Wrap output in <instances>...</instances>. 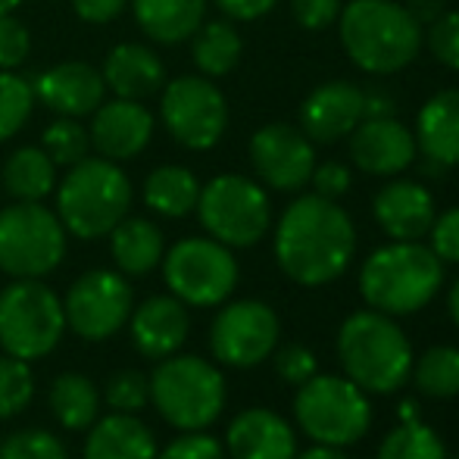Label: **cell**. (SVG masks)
<instances>
[{
    "mask_svg": "<svg viewBox=\"0 0 459 459\" xmlns=\"http://www.w3.org/2000/svg\"><path fill=\"white\" fill-rule=\"evenodd\" d=\"M429 48L441 66L459 73V10L444 13L429 25Z\"/></svg>",
    "mask_w": 459,
    "mask_h": 459,
    "instance_id": "cell-39",
    "label": "cell"
},
{
    "mask_svg": "<svg viewBox=\"0 0 459 459\" xmlns=\"http://www.w3.org/2000/svg\"><path fill=\"white\" fill-rule=\"evenodd\" d=\"M31 85L10 69H0V141L13 138L31 116Z\"/></svg>",
    "mask_w": 459,
    "mask_h": 459,
    "instance_id": "cell-36",
    "label": "cell"
},
{
    "mask_svg": "<svg viewBox=\"0 0 459 459\" xmlns=\"http://www.w3.org/2000/svg\"><path fill=\"white\" fill-rule=\"evenodd\" d=\"M416 387L425 397L450 400L459 394V351L456 347H431L412 366Z\"/></svg>",
    "mask_w": 459,
    "mask_h": 459,
    "instance_id": "cell-32",
    "label": "cell"
},
{
    "mask_svg": "<svg viewBox=\"0 0 459 459\" xmlns=\"http://www.w3.org/2000/svg\"><path fill=\"white\" fill-rule=\"evenodd\" d=\"M31 94L48 109H54V113L69 116V119H82V116L94 113L103 103L107 82L88 63H60L54 69H44L31 82Z\"/></svg>",
    "mask_w": 459,
    "mask_h": 459,
    "instance_id": "cell-19",
    "label": "cell"
},
{
    "mask_svg": "<svg viewBox=\"0 0 459 459\" xmlns=\"http://www.w3.org/2000/svg\"><path fill=\"white\" fill-rule=\"evenodd\" d=\"M66 332L63 300L38 278H16L0 290V344L10 357L41 359Z\"/></svg>",
    "mask_w": 459,
    "mask_h": 459,
    "instance_id": "cell-7",
    "label": "cell"
},
{
    "mask_svg": "<svg viewBox=\"0 0 459 459\" xmlns=\"http://www.w3.org/2000/svg\"><path fill=\"white\" fill-rule=\"evenodd\" d=\"M357 254L353 219L334 200L307 194L281 212L275 229V260L290 281L319 288L344 275Z\"/></svg>",
    "mask_w": 459,
    "mask_h": 459,
    "instance_id": "cell-1",
    "label": "cell"
},
{
    "mask_svg": "<svg viewBox=\"0 0 459 459\" xmlns=\"http://www.w3.org/2000/svg\"><path fill=\"white\" fill-rule=\"evenodd\" d=\"M403 6L419 25H431L435 19H441L447 13V0H406Z\"/></svg>",
    "mask_w": 459,
    "mask_h": 459,
    "instance_id": "cell-48",
    "label": "cell"
},
{
    "mask_svg": "<svg viewBox=\"0 0 459 459\" xmlns=\"http://www.w3.org/2000/svg\"><path fill=\"white\" fill-rule=\"evenodd\" d=\"M157 459H225V450L216 437L200 435V431H187L178 441H172Z\"/></svg>",
    "mask_w": 459,
    "mask_h": 459,
    "instance_id": "cell-43",
    "label": "cell"
},
{
    "mask_svg": "<svg viewBox=\"0 0 459 459\" xmlns=\"http://www.w3.org/2000/svg\"><path fill=\"white\" fill-rule=\"evenodd\" d=\"M187 309L178 297H151L132 313V341L141 357L166 359L187 341Z\"/></svg>",
    "mask_w": 459,
    "mask_h": 459,
    "instance_id": "cell-21",
    "label": "cell"
},
{
    "mask_svg": "<svg viewBox=\"0 0 459 459\" xmlns=\"http://www.w3.org/2000/svg\"><path fill=\"white\" fill-rule=\"evenodd\" d=\"M107 403L116 412H141L151 403V381L134 368H122L107 381Z\"/></svg>",
    "mask_w": 459,
    "mask_h": 459,
    "instance_id": "cell-38",
    "label": "cell"
},
{
    "mask_svg": "<svg viewBox=\"0 0 459 459\" xmlns=\"http://www.w3.org/2000/svg\"><path fill=\"white\" fill-rule=\"evenodd\" d=\"M160 116L172 138L187 151H210L229 128L225 94L204 75H182L163 88Z\"/></svg>",
    "mask_w": 459,
    "mask_h": 459,
    "instance_id": "cell-12",
    "label": "cell"
},
{
    "mask_svg": "<svg viewBox=\"0 0 459 459\" xmlns=\"http://www.w3.org/2000/svg\"><path fill=\"white\" fill-rule=\"evenodd\" d=\"M41 144H44L48 157L54 160L56 166H75L79 160L88 157L91 134H88V128L79 126V119H69V116H63V119L50 122V126L44 128Z\"/></svg>",
    "mask_w": 459,
    "mask_h": 459,
    "instance_id": "cell-35",
    "label": "cell"
},
{
    "mask_svg": "<svg viewBox=\"0 0 459 459\" xmlns=\"http://www.w3.org/2000/svg\"><path fill=\"white\" fill-rule=\"evenodd\" d=\"M163 278L172 297L191 307H216L229 300L238 284V263L231 247L216 238H185L166 254Z\"/></svg>",
    "mask_w": 459,
    "mask_h": 459,
    "instance_id": "cell-11",
    "label": "cell"
},
{
    "mask_svg": "<svg viewBox=\"0 0 459 459\" xmlns=\"http://www.w3.org/2000/svg\"><path fill=\"white\" fill-rule=\"evenodd\" d=\"M31 50V38L19 19H13L10 13L0 16V69H16L29 60Z\"/></svg>",
    "mask_w": 459,
    "mask_h": 459,
    "instance_id": "cell-40",
    "label": "cell"
},
{
    "mask_svg": "<svg viewBox=\"0 0 459 459\" xmlns=\"http://www.w3.org/2000/svg\"><path fill=\"white\" fill-rule=\"evenodd\" d=\"M341 44L357 69L391 75L406 69L422 48V25L394 0H351L341 6Z\"/></svg>",
    "mask_w": 459,
    "mask_h": 459,
    "instance_id": "cell-2",
    "label": "cell"
},
{
    "mask_svg": "<svg viewBox=\"0 0 459 459\" xmlns=\"http://www.w3.org/2000/svg\"><path fill=\"white\" fill-rule=\"evenodd\" d=\"M66 256L60 216L35 200H19L0 212V269L13 278H41Z\"/></svg>",
    "mask_w": 459,
    "mask_h": 459,
    "instance_id": "cell-9",
    "label": "cell"
},
{
    "mask_svg": "<svg viewBox=\"0 0 459 459\" xmlns=\"http://www.w3.org/2000/svg\"><path fill=\"white\" fill-rule=\"evenodd\" d=\"M91 147L103 160H132L151 144L153 138V116L141 100H103L94 109V122L88 128Z\"/></svg>",
    "mask_w": 459,
    "mask_h": 459,
    "instance_id": "cell-17",
    "label": "cell"
},
{
    "mask_svg": "<svg viewBox=\"0 0 459 459\" xmlns=\"http://www.w3.org/2000/svg\"><path fill=\"white\" fill-rule=\"evenodd\" d=\"M132 185L126 172L103 157H85L69 166L66 178L56 187V216L63 229L82 241L103 238L128 216Z\"/></svg>",
    "mask_w": 459,
    "mask_h": 459,
    "instance_id": "cell-5",
    "label": "cell"
},
{
    "mask_svg": "<svg viewBox=\"0 0 459 459\" xmlns=\"http://www.w3.org/2000/svg\"><path fill=\"white\" fill-rule=\"evenodd\" d=\"M141 31L157 44H178L204 25L206 0H132Z\"/></svg>",
    "mask_w": 459,
    "mask_h": 459,
    "instance_id": "cell-26",
    "label": "cell"
},
{
    "mask_svg": "<svg viewBox=\"0 0 459 459\" xmlns=\"http://www.w3.org/2000/svg\"><path fill=\"white\" fill-rule=\"evenodd\" d=\"M128 0H73V10L79 19L91 25H103V22H113L122 10H126Z\"/></svg>",
    "mask_w": 459,
    "mask_h": 459,
    "instance_id": "cell-46",
    "label": "cell"
},
{
    "mask_svg": "<svg viewBox=\"0 0 459 459\" xmlns=\"http://www.w3.org/2000/svg\"><path fill=\"white\" fill-rule=\"evenodd\" d=\"M216 4L229 19H238V22H254V19L273 13L278 0H216Z\"/></svg>",
    "mask_w": 459,
    "mask_h": 459,
    "instance_id": "cell-47",
    "label": "cell"
},
{
    "mask_svg": "<svg viewBox=\"0 0 459 459\" xmlns=\"http://www.w3.org/2000/svg\"><path fill=\"white\" fill-rule=\"evenodd\" d=\"M447 309H450V319H454L456 328H459V278L454 281V288H450V294H447Z\"/></svg>",
    "mask_w": 459,
    "mask_h": 459,
    "instance_id": "cell-51",
    "label": "cell"
},
{
    "mask_svg": "<svg viewBox=\"0 0 459 459\" xmlns=\"http://www.w3.org/2000/svg\"><path fill=\"white\" fill-rule=\"evenodd\" d=\"M250 163L275 191H300L316 169V151L303 132L273 122L250 138Z\"/></svg>",
    "mask_w": 459,
    "mask_h": 459,
    "instance_id": "cell-15",
    "label": "cell"
},
{
    "mask_svg": "<svg viewBox=\"0 0 459 459\" xmlns=\"http://www.w3.org/2000/svg\"><path fill=\"white\" fill-rule=\"evenodd\" d=\"M50 410L56 422L69 431H85L97 422L100 412V391L88 375L63 372L50 385Z\"/></svg>",
    "mask_w": 459,
    "mask_h": 459,
    "instance_id": "cell-28",
    "label": "cell"
},
{
    "mask_svg": "<svg viewBox=\"0 0 459 459\" xmlns=\"http://www.w3.org/2000/svg\"><path fill=\"white\" fill-rule=\"evenodd\" d=\"M56 185V163L44 147H19L4 166V187L16 200L41 204Z\"/></svg>",
    "mask_w": 459,
    "mask_h": 459,
    "instance_id": "cell-30",
    "label": "cell"
},
{
    "mask_svg": "<svg viewBox=\"0 0 459 459\" xmlns=\"http://www.w3.org/2000/svg\"><path fill=\"white\" fill-rule=\"evenodd\" d=\"M300 459H351L347 454H341V447H328V444H316L307 454H300Z\"/></svg>",
    "mask_w": 459,
    "mask_h": 459,
    "instance_id": "cell-50",
    "label": "cell"
},
{
    "mask_svg": "<svg viewBox=\"0 0 459 459\" xmlns=\"http://www.w3.org/2000/svg\"><path fill=\"white\" fill-rule=\"evenodd\" d=\"M100 75L109 91L126 100H144L166 85L163 60L144 44H116Z\"/></svg>",
    "mask_w": 459,
    "mask_h": 459,
    "instance_id": "cell-24",
    "label": "cell"
},
{
    "mask_svg": "<svg viewBox=\"0 0 459 459\" xmlns=\"http://www.w3.org/2000/svg\"><path fill=\"white\" fill-rule=\"evenodd\" d=\"M194 63L204 75L210 79H219V75H229L231 69L241 63L244 54V41L238 35V29L225 19H216V22H204L197 31H194Z\"/></svg>",
    "mask_w": 459,
    "mask_h": 459,
    "instance_id": "cell-31",
    "label": "cell"
},
{
    "mask_svg": "<svg viewBox=\"0 0 459 459\" xmlns=\"http://www.w3.org/2000/svg\"><path fill=\"white\" fill-rule=\"evenodd\" d=\"M275 368L288 385H303L316 375V357L303 344H288L278 351Z\"/></svg>",
    "mask_w": 459,
    "mask_h": 459,
    "instance_id": "cell-44",
    "label": "cell"
},
{
    "mask_svg": "<svg viewBox=\"0 0 459 459\" xmlns=\"http://www.w3.org/2000/svg\"><path fill=\"white\" fill-rule=\"evenodd\" d=\"M294 416L316 444L351 447L368 431L372 406L366 391L341 375H313L294 397Z\"/></svg>",
    "mask_w": 459,
    "mask_h": 459,
    "instance_id": "cell-8",
    "label": "cell"
},
{
    "mask_svg": "<svg viewBox=\"0 0 459 459\" xmlns=\"http://www.w3.org/2000/svg\"><path fill=\"white\" fill-rule=\"evenodd\" d=\"M200 182L185 166H160L144 178V204L166 219H182L197 210Z\"/></svg>",
    "mask_w": 459,
    "mask_h": 459,
    "instance_id": "cell-29",
    "label": "cell"
},
{
    "mask_svg": "<svg viewBox=\"0 0 459 459\" xmlns=\"http://www.w3.org/2000/svg\"><path fill=\"white\" fill-rule=\"evenodd\" d=\"M197 216L210 238H216L225 247H254L266 238L273 206L254 178L225 172L200 187Z\"/></svg>",
    "mask_w": 459,
    "mask_h": 459,
    "instance_id": "cell-10",
    "label": "cell"
},
{
    "mask_svg": "<svg viewBox=\"0 0 459 459\" xmlns=\"http://www.w3.org/2000/svg\"><path fill=\"white\" fill-rule=\"evenodd\" d=\"M35 397V378H31L29 359L0 357V419H13L25 410Z\"/></svg>",
    "mask_w": 459,
    "mask_h": 459,
    "instance_id": "cell-34",
    "label": "cell"
},
{
    "mask_svg": "<svg viewBox=\"0 0 459 459\" xmlns=\"http://www.w3.org/2000/svg\"><path fill=\"white\" fill-rule=\"evenodd\" d=\"M109 250L122 275H147L163 260V235L147 219H122L109 231Z\"/></svg>",
    "mask_w": 459,
    "mask_h": 459,
    "instance_id": "cell-27",
    "label": "cell"
},
{
    "mask_svg": "<svg viewBox=\"0 0 459 459\" xmlns=\"http://www.w3.org/2000/svg\"><path fill=\"white\" fill-rule=\"evenodd\" d=\"M85 459H157V441L153 431L132 412H116L91 425Z\"/></svg>",
    "mask_w": 459,
    "mask_h": 459,
    "instance_id": "cell-25",
    "label": "cell"
},
{
    "mask_svg": "<svg viewBox=\"0 0 459 459\" xmlns=\"http://www.w3.org/2000/svg\"><path fill=\"white\" fill-rule=\"evenodd\" d=\"M344 0H290L297 25L307 31H325L338 22Z\"/></svg>",
    "mask_w": 459,
    "mask_h": 459,
    "instance_id": "cell-41",
    "label": "cell"
},
{
    "mask_svg": "<svg viewBox=\"0 0 459 459\" xmlns=\"http://www.w3.org/2000/svg\"><path fill=\"white\" fill-rule=\"evenodd\" d=\"M441 260L419 241H394L378 247L359 269V294L368 307L387 316H406L429 307L441 290Z\"/></svg>",
    "mask_w": 459,
    "mask_h": 459,
    "instance_id": "cell-4",
    "label": "cell"
},
{
    "mask_svg": "<svg viewBox=\"0 0 459 459\" xmlns=\"http://www.w3.org/2000/svg\"><path fill=\"white\" fill-rule=\"evenodd\" d=\"M416 147L444 169L459 166V88H444L416 116Z\"/></svg>",
    "mask_w": 459,
    "mask_h": 459,
    "instance_id": "cell-23",
    "label": "cell"
},
{
    "mask_svg": "<svg viewBox=\"0 0 459 459\" xmlns=\"http://www.w3.org/2000/svg\"><path fill=\"white\" fill-rule=\"evenodd\" d=\"M431 250L441 263H459V206L435 216L429 229Z\"/></svg>",
    "mask_w": 459,
    "mask_h": 459,
    "instance_id": "cell-42",
    "label": "cell"
},
{
    "mask_svg": "<svg viewBox=\"0 0 459 459\" xmlns=\"http://www.w3.org/2000/svg\"><path fill=\"white\" fill-rule=\"evenodd\" d=\"M66 325L85 341L113 338L132 316V288L113 269H91L75 278L63 300Z\"/></svg>",
    "mask_w": 459,
    "mask_h": 459,
    "instance_id": "cell-13",
    "label": "cell"
},
{
    "mask_svg": "<svg viewBox=\"0 0 459 459\" xmlns=\"http://www.w3.org/2000/svg\"><path fill=\"white\" fill-rule=\"evenodd\" d=\"M309 182L316 185V194L319 197H328V200H338L341 194L351 191V169H347L344 163H338V160H328V163L316 166L313 176H309Z\"/></svg>",
    "mask_w": 459,
    "mask_h": 459,
    "instance_id": "cell-45",
    "label": "cell"
},
{
    "mask_svg": "<svg viewBox=\"0 0 459 459\" xmlns=\"http://www.w3.org/2000/svg\"><path fill=\"white\" fill-rule=\"evenodd\" d=\"M351 160L366 176H400L416 160V134L397 116L363 119L351 132Z\"/></svg>",
    "mask_w": 459,
    "mask_h": 459,
    "instance_id": "cell-16",
    "label": "cell"
},
{
    "mask_svg": "<svg viewBox=\"0 0 459 459\" xmlns=\"http://www.w3.org/2000/svg\"><path fill=\"white\" fill-rule=\"evenodd\" d=\"M19 6V0H0V16H6V13H13Z\"/></svg>",
    "mask_w": 459,
    "mask_h": 459,
    "instance_id": "cell-53",
    "label": "cell"
},
{
    "mask_svg": "<svg viewBox=\"0 0 459 459\" xmlns=\"http://www.w3.org/2000/svg\"><path fill=\"white\" fill-rule=\"evenodd\" d=\"M394 113H397V103H394L391 94H381V91L366 94V119H385V116Z\"/></svg>",
    "mask_w": 459,
    "mask_h": 459,
    "instance_id": "cell-49",
    "label": "cell"
},
{
    "mask_svg": "<svg viewBox=\"0 0 459 459\" xmlns=\"http://www.w3.org/2000/svg\"><path fill=\"white\" fill-rule=\"evenodd\" d=\"M229 454L231 459H294V429L273 410H244L229 425Z\"/></svg>",
    "mask_w": 459,
    "mask_h": 459,
    "instance_id": "cell-22",
    "label": "cell"
},
{
    "mask_svg": "<svg viewBox=\"0 0 459 459\" xmlns=\"http://www.w3.org/2000/svg\"><path fill=\"white\" fill-rule=\"evenodd\" d=\"M151 400L169 425L204 431L222 416L225 378L200 357H166L151 378Z\"/></svg>",
    "mask_w": 459,
    "mask_h": 459,
    "instance_id": "cell-6",
    "label": "cell"
},
{
    "mask_svg": "<svg viewBox=\"0 0 459 459\" xmlns=\"http://www.w3.org/2000/svg\"><path fill=\"white\" fill-rule=\"evenodd\" d=\"M0 459H69L66 447L56 435L44 429H22L13 431L0 444Z\"/></svg>",
    "mask_w": 459,
    "mask_h": 459,
    "instance_id": "cell-37",
    "label": "cell"
},
{
    "mask_svg": "<svg viewBox=\"0 0 459 459\" xmlns=\"http://www.w3.org/2000/svg\"><path fill=\"white\" fill-rule=\"evenodd\" d=\"M338 357L347 378L368 394H391L412 375V347L403 328L378 309L347 316L338 332Z\"/></svg>",
    "mask_w": 459,
    "mask_h": 459,
    "instance_id": "cell-3",
    "label": "cell"
},
{
    "mask_svg": "<svg viewBox=\"0 0 459 459\" xmlns=\"http://www.w3.org/2000/svg\"><path fill=\"white\" fill-rule=\"evenodd\" d=\"M378 459H447V450L435 429H429L419 419H410L391 435H385Z\"/></svg>",
    "mask_w": 459,
    "mask_h": 459,
    "instance_id": "cell-33",
    "label": "cell"
},
{
    "mask_svg": "<svg viewBox=\"0 0 459 459\" xmlns=\"http://www.w3.org/2000/svg\"><path fill=\"white\" fill-rule=\"evenodd\" d=\"M416 403H412V400H406L403 406H400V419H403V422H410V419H416Z\"/></svg>",
    "mask_w": 459,
    "mask_h": 459,
    "instance_id": "cell-52",
    "label": "cell"
},
{
    "mask_svg": "<svg viewBox=\"0 0 459 459\" xmlns=\"http://www.w3.org/2000/svg\"><path fill=\"white\" fill-rule=\"evenodd\" d=\"M366 119V94L351 82H325L300 107L303 134L316 144H334L347 138Z\"/></svg>",
    "mask_w": 459,
    "mask_h": 459,
    "instance_id": "cell-18",
    "label": "cell"
},
{
    "mask_svg": "<svg viewBox=\"0 0 459 459\" xmlns=\"http://www.w3.org/2000/svg\"><path fill=\"white\" fill-rule=\"evenodd\" d=\"M278 316L263 300H235L212 319L210 347L222 366L250 368L269 357L278 344Z\"/></svg>",
    "mask_w": 459,
    "mask_h": 459,
    "instance_id": "cell-14",
    "label": "cell"
},
{
    "mask_svg": "<svg viewBox=\"0 0 459 459\" xmlns=\"http://www.w3.org/2000/svg\"><path fill=\"white\" fill-rule=\"evenodd\" d=\"M375 222L381 225L387 238L394 241H419L422 235H429L431 222H435V197L425 185L419 182H387L375 194L372 200Z\"/></svg>",
    "mask_w": 459,
    "mask_h": 459,
    "instance_id": "cell-20",
    "label": "cell"
}]
</instances>
